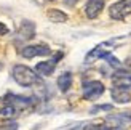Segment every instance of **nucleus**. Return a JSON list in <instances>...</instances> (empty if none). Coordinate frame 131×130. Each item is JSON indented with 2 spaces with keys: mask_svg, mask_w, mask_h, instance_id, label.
<instances>
[{
  "mask_svg": "<svg viewBox=\"0 0 131 130\" xmlns=\"http://www.w3.org/2000/svg\"><path fill=\"white\" fill-rule=\"evenodd\" d=\"M13 79H15L21 87H30L40 82L38 74H35L34 69H30L24 64H16L13 68Z\"/></svg>",
  "mask_w": 131,
  "mask_h": 130,
  "instance_id": "nucleus-1",
  "label": "nucleus"
},
{
  "mask_svg": "<svg viewBox=\"0 0 131 130\" xmlns=\"http://www.w3.org/2000/svg\"><path fill=\"white\" fill-rule=\"evenodd\" d=\"M117 42H118V40H107V42H102L99 45H96V47L86 55L85 61H86V63H94L97 60H101V58H104L106 55H109L110 51L115 48V43Z\"/></svg>",
  "mask_w": 131,
  "mask_h": 130,
  "instance_id": "nucleus-2",
  "label": "nucleus"
},
{
  "mask_svg": "<svg viewBox=\"0 0 131 130\" xmlns=\"http://www.w3.org/2000/svg\"><path fill=\"white\" fill-rule=\"evenodd\" d=\"M109 15L115 21H122L126 16L131 15V0H118L114 5H110L109 8Z\"/></svg>",
  "mask_w": 131,
  "mask_h": 130,
  "instance_id": "nucleus-3",
  "label": "nucleus"
},
{
  "mask_svg": "<svg viewBox=\"0 0 131 130\" xmlns=\"http://www.w3.org/2000/svg\"><path fill=\"white\" fill-rule=\"evenodd\" d=\"M82 93H83V98L85 100H96L104 93V83L99 80H90V82H85L83 87H82Z\"/></svg>",
  "mask_w": 131,
  "mask_h": 130,
  "instance_id": "nucleus-4",
  "label": "nucleus"
},
{
  "mask_svg": "<svg viewBox=\"0 0 131 130\" xmlns=\"http://www.w3.org/2000/svg\"><path fill=\"white\" fill-rule=\"evenodd\" d=\"M21 55L24 58H35V56H48L51 55V48L48 45H27V47H24L21 50Z\"/></svg>",
  "mask_w": 131,
  "mask_h": 130,
  "instance_id": "nucleus-5",
  "label": "nucleus"
},
{
  "mask_svg": "<svg viewBox=\"0 0 131 130\" xmlns=\"http://www.w3.org/2000/svg\"><path fill=\"white\" fill-rule=\"evenodd\" d=\"M61 56H62V53H58V55H56V58H53V60L38 63L37 66H35V72H38L40 76H51V74L54 72L56 63H58V60H59Z\"/></svg>",
  "mask_w": 131,
  "mask_h": 130,
  "instance_id": "nucleus-6",
  "label": "nucleus"
},
{
  "mask_svg": "<svg viewBox=\"0 0 131 130\" xmlns=\"http://www.w3.org/2000/svg\"><path fill=\"white\" fill-rule=\"evenodd\" d=\"M104 10V0H88L85 6V15L90 19H96Z\"/></svg>",
  "mask_w": 131,
  "mask_h": 130,
  "instance_id": "nucleus-7",
  "label": "nucleus"
},
{
  "mask_svg": "<svg viewBox=\"0 0 131 130\" xmlns=\"http://www.w3.org/2000/svg\"><path fill=\"white\" fill-rule=\"evenodd\" d=\"M112 100L118 105H125V103L131 101V93L128 92V88H123V87H114L112 88Z\"/></svg>",
  "mask_w": 131,
  "mask_h": 130,
  "instance_id": "nucleus-8",
  "label": "nucleus"
},
{
  "mask_svg": "<svg viewBox=\"0 0 131 130\" xmlns=\"http://www.w3.org/2000/svg\"><path fill=\"white\" fill-rule=\"evenodd\" d=\"M112 83L114 87H123V88H131V74L118 71L112 76Z\"/></svg>",
  "mask_w": 131,
  "mask_h": 130,
  "instance_id": "nucleus-9",
  "label": "nucleus"
},
{
  "mask_svg": "<svg viewBox=\"0 0 131 130\" xmlns=\"http://www.w3.org/2000/svg\"><path fill=\"white\" fill-rule=\"evenodd\" d=\"M47 18L50 19L51 23H56V24H61V23H66V21H67V15H66L64 11L58 10V8H51V10H48Z\"/></svg>",
  "mask_w": 131,
  "mask_h": 130,
  "instance_id": "nucleus-10",
  "label": "nucleus"
},
{
  "mask_svg": "<svg viewBox=\"0 0 131 130\" xmlns=\"http://www.w3.org/2000/svg\"><path fill=\"white\" fill-rule=\"evenodd\" d=\"M72 85V74L70 72H64L58 77V87H59L61 92H67Z\"/></svg>",
  "mask_w": 131,
  "mask_h": 130,
  "instance_id": "nucleus-11",
  "label": "nucleus"
},
{
  "mask_svg": "<svg viewBox=\"0 0 131 130\" xmlns=\"http://www.w3.org/2000/svg\"><path fill=\"white\" fill-rule=\"evenodd\" d=\"M18 111H19V109L13 105V103L8 101L2 109H0V116H2V117H6V119H13V117L18 116Z\"/></svg>",
  "mask_w": 131,
  "mask_h": 130,
  "instance_id": "nucleus-12",
  "label": "nucleus"
},
{
  "mask_svg": "<svg viewBox=\"0 0 131 130\" xmlns=\"http://www.w3.org/2000/svg\"><path fill=\"white\" fill-rule=\"evenodd\" d=\"M104 58H106V60H107V63L109 64H112V66H115V68H118L120 66V63H118V60H117V58L115 56H112V55H106V56H104Z\"/></svg>",
  "mask_w": 131,
  "mask_h": 130,
  "instance_id": "nucleus-13",
  "label": "nucleus"
},
{
  "mask_svg": "<svg viewBox=\"0 0 131 130\" xmlns=\"http://www.w3.org/2000/svg\"><path fill=\"white\" fill-rule=\"evenodd\" d=\"M112 109V105H102V106H96L91 109V113H96V111H110Z\"/></svg>",
  "mask_w": 131,
  "mask_h": 130,
  "instance_id": "nucleus-14",
  "label": "nucleus"
},
{
  "mask_svg": "<svg viewBox=\"0 0 131 130\" xmlns=\"http://www.w3.org/2000/svg\"><path fill=\"white\" fill-rule=\"evenodd\" d=\"M6 34H8V27L3 23H0V35H6Z\"/></svg>",
  "mask_w": 131,
  "mask_h": 130,
  "instance_id": "nucleus-15",
  "label": "nucleus"
}]
</instances>
